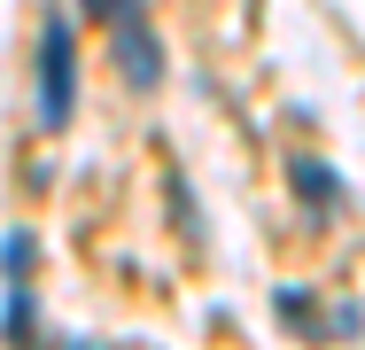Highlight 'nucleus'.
I'll return each instance as SVG.
<instances>
[{
	"label": "nucleus",
	"mask_w": 365,
	"mask_h": 350,
	"mask_svg": "<svg viewBox=\"0 0 365 350\" xmlns=\"http://www.w3.org/2000/svg\"><path fill=\"white\" fill-rule=\"evenodd\" d=\"M71 101H78V39L71 24H47V39H39V125L63 133Z\"/></svg>",
	"instance_id": "obj_1"
},
{
	"label": "nucleus",
	"mask_w": 365,
	"mask_h": 350,
	"mask_svg": "<svg viewBox=\"0 0 365 350\" xmlns=\"http://www.w3.org/2000/svg\"><path fill=\"white\" fill-rule=\"evenodd\" d=\"M109 24H117V70H125L140 94H148V86H163V47H155V31H148V8L133 0V8H117Z\"/></svg>",
	"instance_id": "obj_2"
},
{
	"label": "nucleus",
	"mask_w": 365,
	"mask_h": 350,
	"mask_svg": "<svg viewBox=\"0 0 365 350\" xmlns=\"http://www.w3.org/2000/svg\"><path fill=\"white\" fill-rule=\"evenodd\" d=\"M288 179H295V195H303V203H319V210L342 203V179H334L327 164H311V156H288Z\"/></svg>",
	"instance_id": "obj_3"
},
{
	"label": "nucleus",
	"mask_w": 365,
	"mask_h": 350,
	"mask_svg": "<svg viewBox=\"0 0 365 350\" xmlns=\"http://www.w3.org/2000/svg\"><path fill=\"white\" fill-rule=\"evenodd\" d=\"M272 311L295 319V327H319V311H311V296H303V288H280V296H272Z\"/></svg>",
	"instance_id": "obj_4"
},
{
	"label": "nucleus",
	"mask_w": 365,
	"mask_h": 350,
	"mask_svg": "<svg viewBox=\"0 0 365 350\" xmlns=\"http://www.w3.org/2000/svg\"><path fill=\"white\" fill-rule=\"evenodd\" d=\"M0 265H8V280L31 273V234H8V249H0Z\"/></svg>",
	"instance_id": "obj_5"
}]
</instances>
